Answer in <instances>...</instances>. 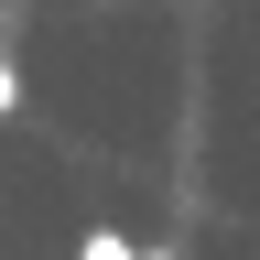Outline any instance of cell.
Wrapping results in <instances>:
<instances>
[{
	"label": "cell",
	"instance_id": "6da1fadb",
	"mask_svg": "<svg viewBox=\"0 0 260 260\" xmlns=\"http://www.w3.org/2000/svg\"><path fill=\"white\" fill-rule=\"evenodd\" d=\"M76 260H162V249H130L119 228H87V239H76Z\"/></svg>",
	"mask_w": 260,
	"mask_h": 260
},
{
	"label": "cell",
	"instance_id": "7a4b0ae2",
	"mask_svg": "<svg viewBox=\"0 0 260 260\" xmlns=\"http://www.w3.org/2000/svg\"><path fill=\"white\" fill-rule=\"evenodd\" d=\"M22 109V76H11V54H0V119H11Z\"/></svg>",
	"mask_w": 260,
	"mask_h": 260
}]
</instances>
